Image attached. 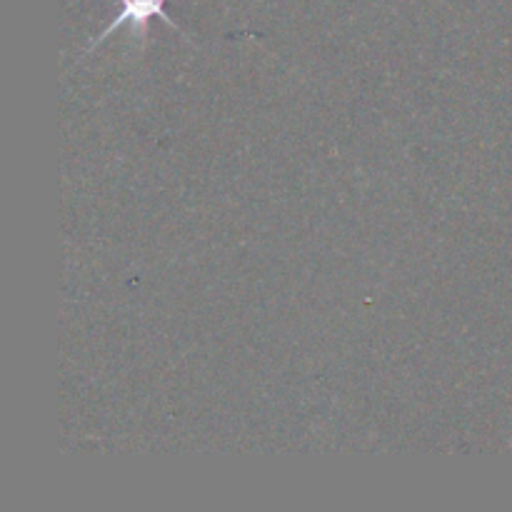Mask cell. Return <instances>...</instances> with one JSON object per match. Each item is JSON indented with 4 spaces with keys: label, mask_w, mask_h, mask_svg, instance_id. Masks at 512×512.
I'll return each instance as SVG.
<instances>
[{
    "label": "cell",
    "mask_w": 512,
    "mask_h": 512,
    "mask_svg": "<svg viewBox=\"0 0 512 512\" xmlns=\"http://www.w3.org/2000/svg\"><path fill=\"white\" fill-rule=\"evenodd\" d=\"M150 18H163L165 23L173 25V28H178V23H173V20H170V15L165 13V0H120L118 15L113 18V23H110L103 33L95 35V40L88 45L85 55L93 53V50L98 48L103 40H108L110 35L120 28V25H130V28H133V35H145Z\"/></svg>",
    "instance_id": "6da1fadb"
}]
</instances>
